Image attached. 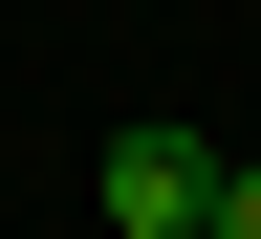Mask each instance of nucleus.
<instances>
[{
    "mask_svg": "<svg viewBox=\"0 0 261 239\" xmlns=\"http://www.w3.org/2000/svg\"><path fill=\"white\" fill-rule=\"evenodd\" d=\"M218 239H261V174H240V152H218Z\"/></svg>",
    "mask_w": 261,
    "mask_h": 239,
    "instance_id": "2",
    "label": "nucleus"
},
{
    "mask_svg": "<svg viewBox=\"0 0 261 239\" xmlns=\"http://www.w3.org/2000/svg\"><path fill=\"white\" fill-rule=\"evenodd\" d=\"M109 218H130V239H218V130L130 109V130H109Z\"/></svg>",
    "mask_w": 261,
    "mask_h": 239,
    "instance_id": "1",
    "label": "nucleus"
}]
</instances>
